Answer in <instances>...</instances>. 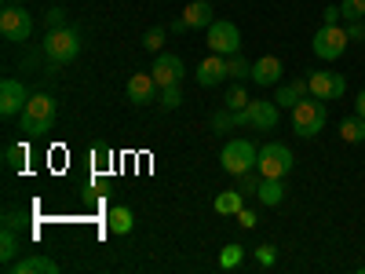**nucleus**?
Returning <instances> with one entry per match:
<instances>
[{"mask_svg":"<svg viewBox=\"0 0 365 274\" xmlns=\"http://www.w3.org/2000/svg\"><path fill=\"white\" fill-rule=\"evenodd\" d=\"M278 121H282V106L274 103V99H252L249 106L234 110V125H237V128L270 132V128H278Z\"/></svg>","mask_w":365,"mask_h":274,"instance_id":"1","label":"nucleus"},{"mask_svg":"<svg viewBox=\"0 0 365 274\" xmlns=\"http://www.w3.org/2000/svg\"><path fill=\"white\" fill-rule=\"evenodd\" d=\"M289 113H292V132H296L299 139H314V136L325 128V121H329V113H325V99H314V96L299 99Z\"/></svg>","mask_w":365,"mask_h":274,"instance_id":"2","label":"nucleus"},{"mask_svg":"<svg viewBox=\"0 0 365 274\" xmlns=\"http://www.w3.org/2000/svg\"><path fill=\"white\" fill-rule=\"evenodd\" d=\"M44 55L51 59L55 66H70L73 59L81 55V34H77L73 26L48 29V37H44Z\"/></svg>","mask_w":365,"mask_h":274,"instance_id":"3","label":"nucleus"},{"mask_svg":"<svg viewBox=\"0 0 365 274\" xmlns=\"http://www.w3.org/2000/svg\"><path fill=\"white\" fill-rule=\"evenodd\" d=\"M55 110H58V103L51 99V96H29V103H26V110H22V132L26 136H44V132H51V125H55Z\"/></svg>","mask_w":365,"mask_h":274,"instance_id":"4","label":"nucleus"},{"mask_svg":"<svg viewBox=\"0 0 365 274\" xmlns=\"http://www.w3.org/2000/svg\"><path fill=\"white\" fill-rule=\"evenodd\" d=\"M292 165H296V158H292V150H289L285 143H267V146H259L256 172H259L263 179H285V176L292 172Z\"/></svg>","mask_w":365,"mask_h":274,"instance_id":"5","label":"nucleus"},{"mask_svg":"<svg viewBox=\"0 0 365 274\" xmlns=\"http://www.w3.org/2000/svg\"><path fill=\"white\" fill-rule=\"evenodd\" d=\"M256 158H259V150L249 139H227L223 154H220V165H223L227 176H241V172L256 168Z\"/></svg>","mask_w":365,"mask_h":274,"instance_id":"6","label":"nucleus"},{"mask_svg":"<svg viewBox=\"0 0 365 274\" xmlns=\"http://www.w3.org/2000/svg\"><path fill=\"white\" fill-rule=\"evenodd\" d=\"M311 44H314V55L322 59V63H336V59L344 55V48L351 44L347 26H322Z\"/></svg>","mask_w":365,"mask_h":274,"instance_id":"7","label":"nucleus"},{"mask_svg":"<svg viewBox=\"0 0 365 274\" xmlns=\"http://www.w3.org/2000/svg\"><path fill=\"white\" fill-rule=\"evenodd\" d=\"M29 34H34L29 11H22V4H4V11H0V37L11 44H22L29 41Z\"/></svg>","mask_w":365,"mask_h":274,"instance_id":"8","label":"nucleus"},{"mask_svg":"<svg viewBox=\"0 0 365 274\" xmlns=\"http://www.w3.org/2000/svg\"><path fill=\"white\" fill-rule=\"evenodd\" d=\"M205 34H208V48L216 51V55H227L230 59V55L241 51V29L230 19H216V22L205 29Z\"/></svg>","mask_w":365,"mask_h":274,"instance_id":"9","label":"nucleus"},{"mask_svg":"<svg viewBox=\"0 0 365 274\" xmlns=\"http://www.w3.org/2000/svg\"><path fill=\"white\" fill-rule=\"evenodd\" d=\"M307 84H311L314 99H344V91H347V81L336 70H314L307 77Z\"/></svg>","mask_w":365,"mask_h":274,"instance_id":"10","label":"nucleus"},{"mask_svg":"<svg viewBox=\"0 0 365 274\" xmlns=\"http://www.w3.org/2000/svg\"><path fill=\"white\" fill-rule=\"evenodd\" d=\"M26 103H29V91L22 88V81H15V77H4V81H0V113H4V117H15V113L26 110Z\"/></svg>","mask_w":365,"mask_h":274,"instance_id":"11","label":"nucleus"},{"mask_svg":"<svg viewBox=\"0 0 365 274\" xmlns=\"http://www.w3.org/2000/svg\"><path fill=\"white\" fill-rule=\"evenodd\" d=\"M154 81H158V88H168V84H179L182 77H187V70H182V59L179 55H172V51H158V59H154Z\"/></svg>","mask_w":365,"mask_h":274,"instance_id":"12","label":"nucleus"},{"mask_svg":"<svg viewBox=\"0 0 365 274\" xmlns=\"http://www.w3.org/2000/svg\"><path fill=\"white\" fill-rule=\"evenodd\" d=\"M158 96H161V88H158L154 73H135V77L128 81V103L146 106V103H154Z\"/></svg>","mask_w":365,"mask_h":274,"instance_id":"13","label":"nucleus"},{"mask_svg":"<svg viewBox=\"0 0 365 274\" xmlns=\"http://www.w3.org/2000/svg\"><path fill=\"white\" fill-rule=\"evenodd\" d=\"M227 77H230V73H227V55L212 51L205 63L197 66V84H201V88H216V84H223Z\"/></svg>","mask_w":365,"mask_h":274,"instance_id":"14","label":"nucleus"},{"mask_svg":"<svg viewBox=\"0 0 365 274\" xmlns=\"http://www.w3.org/2000/svg\"><path fill=\"white\" fill-rule=\"evenodd\" d=\"M282 73H285V66H282V59H278V55H263V59H256V63H252V81L263 84V88L278 84Z\"/></svg>","mask_w":365,"mask_h":274,"instance_id":"15","label":"nucleus"},{"mask_svg":"<svg viewBox=\"0 0 365 274\" xmlns=\"http://www.w3.org/2000/svg\"><path fill=\"white\" fill-rule=\"evenodd\" d=\"M307 96H311L307 77H296V81H289V84H282L278 91H274V103H278L282 110H292L299 99H307Z\"/></svg>","mask_w":365,"mask_h":274,"instance_id":"16","label":"nucleus"},{"mask_svg":"<svg viewBox=\"0 0 365 274\" xmlns=\"http://www.w3.org/2000/svg\"><path fill=\"white\" fill-rule=\"evenodd\" d=\"M11 274H58V263L51 256H22L15 263H8Z\"/></svg>","mask_w":365,"mask_h":274,"instance_id":"17","label":"nucleus"},{"mask_svg":"<svg viewBox=\"0 0 365 274\" xmlns=\"http://www.w3.org/2000/svg\"><path fill=\"white\" fill-rule=\"evenodd\" d=\"M182 19H187L190 29H208L212 22H216V11H212L208 0H194V4L182 8Z\"/></svg>","mask_w":365,"mask_h":274,"instance_id":"18","label":"nucleus"},{"mask_svg":"<svg viewBox=\"0 0 365 274\" xmlns=\"http://www.w3.org/2000/svg\"><path fill=\"white\" fill-rule=\"evenodd\" d=\"M106 227H110V234H132V227H135L132 208H125V205H113V208L106 212Z\"/></svg>","mask_w":365,"mask_h":274,"instance_id":"19","label":"nucleus"},{"mask_svg":"<svg viewBox=\"0 0 365 274\" xmlns=\"http://www.w3.org/2000/svg\"><path fill=\"white\" fill-rule=\"evenodd\" d=\"M259 205L267 208H278L285 201V187H282V179H259V191H256Z\"/></svg>","mask_w":365,"mask_h":274,"instance_id":"20","label":"nucleus"},{"mask_svg":"<svg viewBox=\"0 0 365 274\" xmlns=\"http://www.w3.org/2000/svg\"><path fill=\"white\" fill-rule=\"evenodd\" d=\"M340 139L344 143H365V117L361 113H351L340 121Z\"/></svg>","mask_w":365,"mask_h":274,"instance_id":"21","label":"nucleus"},{"mask_svg":"<svg viewBox=\"0 0 365 274\" xmlns=\"http://www.w3.org/2000/svg\"><path fill=\"white\" fill-rule=\"evenodd\" d=\"M26 158H29V150L22 143H8L4 146V168L8 172H22L26 168Z\"/></svg>","mask_w":365,"mask_h":274,"instance_id":"22","label":"nucleus"},{"mask_svg":"<svg viewBox=\"0 0 365 274\" xmlns=\"http://www.w3.org/2000/svg\"><path fill=\"white\" fill-rule=\"evenodd\" d=\"M19 245H22L19 230L4 227V234H0V260H4V263H15V253H19Z\"/></svg>","mask_w":365,"mask_h":274,"instance_id":"23","label":"nucleus"},{"mask_svg":"<svg viewBox=\"0 0 365 274\" xmlns=\"http://www.w3.org/2000/svg\"><path fill=\"white\" fill-rule=\"evenodd\" d=\"M241 201H245V194H241V191H227V194L216 198V212H223V216H237V212L245 208Z\"/></svg>","mask_w":365,"mask_h":274,"instance_id":"24","label":"nucleus"},{"mask_svg":"<svg viewBox=\"0 0 365 274\" xmlns=\"http://www.w3.org/2000/svg\"><path fill=\"white\" fill-rule=\"evenodd\" d=\"M227 73L234 81H252V63H249V59H241V55H230L227 59Z\"/></svg>","mask_w":365,"mask_h":274,"instance_id":"25","label":"nucleus"},{"mask_svg":"<svg viewBox=\"0 0 365 274\" xmlns=\"http://www.w3.org/2000/svg\"><path fill=\"white\" fill-rule=\"evenodd\" d=\"M259 179H263V176H259L256 168H252V172H241V176H237V191L245 194V198H256V191H259Z\"/></svg>","mask_w":365,"mask_h":274,"instance_id":"26","label":"nucleus"},{"mask_svg":"<svg viewBox=\"0 0 365 274\" xmlns=\"http://www.w3.org/2000/svg\"><path fill=\"white\" fill-rule=\"evenodd\" d=\"M234 128V110H216L212 113V132L216 136H227Z\"/></svg>","mask_w":365,"mask_h":274,"instance_id":"27","label":"nucleus"},{"mask_svg":"<svg viewBox=\"0 0 365 274\" xmlns=\"http://www.w3.org/2000/svg\"><path fill=\"white\" fill-rule=\"evenodd\" d=\"M237 263H245V249H241V245H227V249L220 253V267L230 270V267H237Z\"/></svg>","mask_w":365,"mask_h":274,"instance_id":"28","label":"nucleus"},{"mask_svg":"<svg viewBox=\"0 0 365 274\" xmlns=\"http://www.w3.org/2000/svg\"><path fill=\"white\" fill-rule=\"evenodd\" d=\"M252 99H249V91H245V84H234L230 91H227V110H241V106H249Z\"/></svg>","mask_w":365,"mask_h":274,"instance_id":"29","label":"nucleus"},{"mask_svg":"<svg viewBox=\"0 0 365 274\" xmlns=\"http://www.w3.org/2000/svg\"><path fill=\"white\" fill-rule=\"evenodd\" d=\"M161 44H165V29L161 26H150L146 34H143V48L146 51H161Z\"/></svg>","mask_w":365,"mask_h":274,"instance_id":"30","label":"nucleus"},{"mask_svg":"<svg viewBox=\"0 0 365 274\" xmlns=\"http://www.w3.org/2000/svg\"><path fill=\"white\" fill-rule=\"evenodd\" d=\"M158 103H161L165 110H175V106L182 103V91H179V84H168V88H161V96H158Z\"/></svg>","mask_w":365,"mask_h":274,"instance_id":"31","label":"nucleus"},{"mask_svg":"<svg viewBox=\"0 0 365 274\" xmlns=\"http://www.w3.org/2000/svg\"><path fill=\"white\" fill-rule=\"evenodd\" d=\"M340 11H344V22L365 19V0H344V4H340Z\"/></svg>","mask_w":365,"mask_h":274,"instance_id":"32","label":"nucleus"},{"mask_svg":"<svg viewBox=\"0 0 365 274\" xmlns=\"http://www.w3.org/2000/svg\"><path fill=\"white\" fill-rule=\"evenodd\" d=\"M256 263L259 267H274V263H278V249H274V245H259L256 249Z\"/></svg>","mask_w":365,"mask_h":274,"instance_id":"33","label":"nucleus"},{"mask_svg":"<svg viewBox=\"0 0 365 274\" xmlns=\"http://www.w3.org/2000/svg\"><path fill=\"white\" fill-rule=\"evenodd\" d=\"M340 19H344L340 4H329V8L322 11V26H340Z\"/></svg>","mask_w":365,"mask_h":274,"instance_id":"34","label":"nucleus"},{"mask_svg":"<svg viewBox=\"0 0 365 274\" xmlns=\"http://www.w3.org/2000/svg\"><path fill=\"white\" fill-rule=\"evenodd\" d=\"M44 26H48V29H58V26H66V11H63V8H51V11L44 15Z\"/></svg>","mask_w":365,"mask_h":274,"instance_id":"35","label":"nucleus"},{"mask_svg":"<svg viewBox=\"0 0 365 274\" xmlns=\"http://www.w3.org/2000/svg\"><path fill=\"white\" fill-rule=\"evenodd\" d=\"M347 37H351V41H358V44L365 41V19H354V22H347Z\"/></svg>","mask_w":365,"mask_h":274,"instance_id":"36","label":"nucleus"},{"mask_svg":"<svg viewBox=\"0 0 365 274\" xmlns=\"http://www.w3.org/2000/svg\"><path fill=\"white\" fill-rule=\"evenodd\" d=\"M22 223H26V216H22V212H19V208H8V212H4V227H11V230H19Z\"/></svg>","mask_w":365,"mask_h":274,"instance_id":"37","label":"nucleus"},{"mask_svg":"<svg viewBox=\"0 0 365 274\" xmlns=\"http://www.w3.org/2000/svg\"><path fill=\"white\" fill-rule=\"evenodd\" d=\"M91 154H96V165H106V158H113V150H110V143H103V139H99Z\"/></svg>","mask_w":365,"mask_h":274,"instance_id":"38","label":"nucleus"},{"mask_svg":"<svg viewBox=\"0 0 365 274\" xmlns=\"http://www.w3.org/2000/svg\"><path fill=\"white\" fill-rule=\"evenodd\" d=\"M237 216H241V227H256V212L252 208H241Z\"/></svg>","mask_w":365,"mask_h":274,"instance_id":"39","label":"nucleus"},{"mask_svg":"<svg viewBox=\"0 0 365 274\" xmlns=\"http://www.w3.org/2000/svg\"><path fill=\"white\" fill-rule=\"evenodd\" d=\"M168 29H172V34H187V29H190V26H187V19H182V15H179V19H175V22H172Z\"/></svg>","mask_w":365,"mask_h":274,"instance_id":"40","label":"nucleus"},{"mask_svg":"<svg viewBox=\"0 0 365 274\" xmlns=\"http://www.w3.org/2000/svg\"><path fill=\"white\" fill-rule=\"evenodd\" d=\"M354 113H361V117H365V88L358 91V99H354Z\"/></svg>","mask_w":365,"mask_h":274,"instance_id":"41","label":"nucleus"},{"mask_svg":"<svg viewBox=\"0 0 365 274\" xmlns=\"http://www.w3.org/2000/svg\"><path fill=\"white\" fill-rule=\"evenodd\" d=\"M8 4H22V0H8Z\"/></svg>","mask_w":365,"mask_h":274,"instance_id":"42","label":"nucleus"}]
</instances>
